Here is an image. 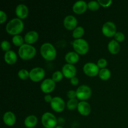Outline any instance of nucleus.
Listing matches in <instances>:
<instances>
[{
	"instance_id": "1",
	"label": "nucleus",
	"mask_w": 128,
	"mask_h": 128,
	"mask_svg": "<svg viewBox=\"0 0 128 128\" xmlns=\"http://www.w3.org/2000/svg\"><path fill=\"white\" fill-rule=\"evenodd\" d=\"M24 24L22 20L14 18H12L6 24V31L10 35L14 36L19 35L22 32Z\"/></svg>"
},
{
	"instance_id": "2",
	"label": "nucleus",
	"mask_w": 128,
	"mask_h": 128,
	"mask_svg": "<svg viewBox=\"0 0 128 128\" xmlns=\"http://www.w3.org/2000/svg\"><path fill=\"white\" fill-rule=\"evenodd\" d=\"M40 53L45 60L52 61L56 59L57 51L52 44L50 42H44L40 47Z\"/></svg>"
},
{
	"instance_id": "3",
	"label": "nucleus",
	"mask_w": 128,
	"mask_h": 128,
	"mask_svg": "<svg viewBox=\"0 0 128 128\" xmlns=\"http://www.w3.org/2000/svg\"><path fill=\"white\" fill-rule=\"evenodd\" d=\"M18 56L24 61H28L33 58L36 54V49L32 45L24 43L19 48L18 51Z\"/></svg>"
},
{
	"instance_id": "4",
	"label": "nucleus",
	"mask_w": 128,
	"mask_h": 128,
	"mask_svg": "<svg viewBox=\"0 0 128 128\" xmlns=\"http://www.w3.org/2000/svg\"><path fill=\"white\" fill-rule=\"evenodd\" d=\"M74 51L77 52L79 55H85L90 50V45L88 42L84 39L74 40L72 42Z\"/></svg>"
},
{
	"instance_id": "5",
	"label": "nucleus",
	"mask_w": 128,
	"mask_h": 128,
	"mask_svg": "<svg viewBox=\"0 0 128 128\" xmlns=\"http://www.w3.org/2000/svg\"><path fill=\"white\" fill-rule=\"evenodd\" d=\"M58 119L54 114L46 112L41 116V124L45 128H54L58 126Z\"/></svg>"
},
{
	"instance_id": "6",
	"label": "nucleus",
	"mask_w": 128,
	"mask_h": 128,
	"mask_svg": "<svg viewBox=\"0 0 128 128\" xmlns=\"http://www.w3.org/2000/svg\"><path fill=\"white\" fill-rule=\"evenodd\" d=\"M76 91V98L80 101H86L89 100L92 95L91 88L88 85H81L78 88Z\"/></svg>"
},
{
	"instance_id": "7",
	"label": "nucleus",
	"mask_w": 128,
	"mask_h": 128,
	"mask_svg": "<svg viewBox=\"0 0 128 128\" xmlns=\"http://www.w3.org/2000/svg\"><path fill=\"white\" fill-rule=\"evenodd\" d=\"M46 75L45 70L41 67H35L30 71V80L34 82H38L43 81Z\"/></svg>"
},
{
	"instance_id": "8",
	"label": "nucleus",
	"mask_w": 128,
	"mask_h": 128,
	"mask_svg": "<svg viewBox=\"0 0 128 128\" xmlns=\"http://www.w3.org/2000/svg\"><path fill=\"white\" fill-rule=\"evenodd\" d=\"M100 70V69L97 64L92 62H87L82 67V71L87 76L91 78L98 76Z\"/></svg>"
},
{
	"instance_id": "9",
	"label": "nucleus",
	"mask_w": 128,
	"mask_h": 128,
	"mask_svg": "<svg viewBox=\"0 0 128 128\" xmlns=\"http://www.w3.org/2000/svg\"><path fill=\"white\" fill-rule=\"evenodd\" d=\"M101 31L102 34L107 38L114 37L115 34L117 32L116 24L112 21H107L104 23Z\"/></svg>"
},
{
	"instance_id": "10",
	"label": "nucleus",
	"mask_w": 128,
	"mask_h": 128,
	"mask_svg": "<svg viewBox=\"0 0 128 128\" xmlns=\"http://www.w3.org/2000/svg\"><path fill=\"white\" fill-rule=\"evenodd\" d=\"M51 109L56 112H62L66 106L64 100L60 96L53 97L52 101L50 103Z\"/></svg>"
},
{
	"instance_id": "11",
	"label": "nucleus",
	"mask_w": 128,
	"mask_h": 128,
	"mask_svg": "<svg viewBox=\"0 0 128 128\" xmlns=\"http://www.w3.org/2000/svg\"><path fill=\"white\" fill-rule=\"evenodd\" d=\"M56 88V82L51 78L44 79L41 82L40 89L41 91L46 94L52 92Z\"/></svg>"
},
{
	"instance_id": "12",
	"label": "nucleus",
	"mask_w": 128,
	"mask_h": 128,
	"mask_svg": "<svg viewBox=\"0 0 128 128\" xmlns=\"http://www.w3.org/2000/svg\"><path fill=\"white\" fill-rule=\"evenodd\" d=\"M78 20L73 15H68L63 20V26L68 31H73L78 27Z\"/></svg>"
},
{
	"instance_id": "13",
	"label": "nucleus",
	"mask_w": 128,
	"mask_h": 128,
	"mask_svg": "<svg viewBox=\"0 0 128 128\" xmlns=\"http://www.w3.org/2000/svg\"><path fill=\"white\" fill-rule=\"evenodd\" d=\"M64 77L68 79H71L72 78L75 77L77 73V69L74 65L71 64L66 63L63 65L61 69Z\"/></svg>"
},
{
	"instance_id": "14",
	"label": "nucleus",
	"mask_w": 128,
	"mask_h": 128,
	"mask_svg": "<svg viewBox=\"0 0 128 128\" xmlns=\"http://www.w3.org/2000/svg\"><path fill=\"white\" fill-rule=\"evenodd\" d=\"M72 11L76 14H82L84 13L88 8V3L82 0H80L74 3L72 5Z\"/></svg>"
},
{
	"instance_id": "15",
	"label": "nucleus",
	"mask_w": 128,
	"mask_h": 128,
	"mask_svg": "<svg viewBox=\"0 0 128 128\" xmlns=\"http://www.w3.org/2000/svg\"><path fill=\"white\" fill-rule=\"evenodd\" d=\"M15 14L18 18L24 20L29 14V9L24 4H19L15 8Z\"/></svg>"
},
{
	"instance_id": "16",
	"label": "nucleus",
	"mask_w": 128,
	"mask_h": 128,
	"mask_svg": "<svg viewBox=\"0 0 128 128\" xmlns=\"http://www.w3.org/2000/svg\"><path fill=\"white\" fill-rule=\"evenodd\" d=\"M77 110L79 113L83 116H88L91 112V104L86 101H80Z\"/></svg>"
},
{
	"instance_id": "17",
	"label": "nucleus",
	"mask_w": 128,
	"mask_h": 128,
	"mask_svg": "<svg viewBox=\"0 0 128 128\" xmlns=\"http://www.w3.org/2000/svg\"><path fill=\"white\" fill-rule=\"evenodd\" d=\"M2 121L7 126H13L16 122V115L11 111H7L3 114Z\"/></svg>"
},
{
	"instance_id": "18",
	"label": "nucleus",
	"mask_w": 128,
	"mask_h": 128,
	"mask_svg": "<svg viewBox=\"0 0 128 128\" xmlns=\"http://www.w3.org/2000/svg\"><path fill=\"white\" fill-rule=\"evenodd\" d=\"M24 39L25 43L32 45V44L38 41L39 39V34L37 31L31 30V31H28L25 34Z\"/></svg>"
},
{
	"instance_id": "19",
	"label": "nucleus",
	"mask_w": 128,
	"mask_h": 128,
	"mask_svg": "<svg viewBox=\"0 0 128 128\" xmlns=\"http://www.w3.org/2000/svg\"><path fill=\"white\" fill-rule=\"evenodd\" d=\"M4 60L8 64H14L17 62L18 60L17 54L12 50H10L8 52H6L4 55Z\"/></svg>"
},
{
	"instance_id": "20",
	"label": "nucleus",
	"mask_w": 128,
	"mask_h": 128,
	"mask_svg": "<svg viewBox=\"0 0 128 128\" xmlns=\"http://www.w3.org/2000/svg\"><path fill=\"white\" fill-rule=\"evenodd\" d=\"M65 61L66 63L75 64L80 61V55L75 51H70L65 55Z\"/></svg>"
},
{
	"instance_id": "21",
	"label": "nucleus",
	"mask_w": 128,
	"mask_h": 128,
	"mask_svg": "<svg viewBox=\"0 0 128 128\" xmlns=\"http://www.w3.org/2000/svg\"><path fill=\"white\" fill-rule=\"evenodd\" d=\"M121 50L120 42L116 41L115 40H112L108 42V50L112 54H117L120 52Z\"/></svg>"
},
{
	"instance_id": "22",
	"label": "nucleus",
	"mask_w": 128,
	"mask_h": 128,
	"mask_svg": "<svg viewBox=\"0 0 128 128\" xmlns=\"http://www.w3.org/2000/svg\"><path fill=\"white\" fill-rule=\"evenodd\" d=\"M38 120L35 115L31 114L28 116L24 121V124L25 127L27 128H35L37 125Z\"/></svg>"
},
{
	"instance_id": "23",
	"label": "nucleus",
	"mask_w": 128,
	"mask_h": 128,
	"mask_svg": "<svg viewBox=\"0 0 128 128\" xmlns=\"http://www.w3.org/2000/svg\"><path fill=\"white\" fill-rule=\"evenodd\" d=\"M85 33V30L82 26H78L72 31V36L74 40L82 38Z\"/></svg>"
},
{
	"instance_id": "24",
	"label": "nucleus",
	"mask_w": 128,
	"mask_h": 128,
	"mask_svg": "<svg viewBox=\"0 0 128 128\" xmlns=\"http://www.w3.org/2000/svg\"><path fill=\"white\" fill-rule=\"evenodd\" d=\"M98 76L101 80L102 81H107L111 78V72L108 68H103L101 69L99 72Z\"/></svg>"
},
{
	"instance_id": "25",
	"label": "nucleus",
	"mask_w": 128,
	"mask_h": 128,
	"mask_svg": "<svg viewBox=\"0 0 128 128\" xmlns=\"http://www.w3.org/2000/svg\"><path fill=\"white\" fill-rule=\"evenodd\" d=\"M12 42L14 46L20 48L24 44V39L21 35H16L12 36Z\"/></svg>"
},
{
	"instance_id": "26",
	"label": "nucleus",
	"mask_w": 128,
	"mask_h": 128,
	"mask_svg": "<svg viewBox=\"0 0 128 128\" xmlns=\"http://www.w3.org/2000/svg\"><path fill=\"white\" fill-rule=\"evenodd\" d=\"M79 101L77 98L72 99V100H69L66 103V108L68 110L70 111H73V110L77 109L78 106Z\"/></svg>"
},
{
	"instance_id": "27",
	"label": "nucleus",
	"mask_w": 128,
	"mask_h": 128,
	"mask_svg": "<svg viewBox=\"0 0 128 128\" xmlns=\"http://www.w3.org/2000/svg\"><path fill=\"white\" fill-rule=\"evenodd\" d=\"M100 4L98 1H91L88 2V8L91 11H96L99 10Z\"/></svg>"
},
{
	"instance_id": "28",
	"label": "nucleus",
	"mask_w": 128,
	"mask_h": 128,
	"mask_svg": "<svg viewBox=\"0 0 128 128\" xmlns=\"http://www.w3.org/2000/svg\"><path fill=\"white\" fill-rule=\"evenodd\" d=\"M18 76L21 80H26L30 78V71L26 69H21L18 72Z\"/></svg>"
},
{
	"instance_id": "29",
	"label": "nucleus",
	"mask_w": 128,
	"mask_h": 128,
	"mask_svg": "<svg viewBox=\"0 0 128 128\" xmlns=\"http://www.w3.org/2000/svg\"><path fill=\"white\" fill-rule=\"evenodd\" d=\"M64 78V75L61 71H56L52 73V79L55 82H60Z\"/></svg>"
},
{
	"instance_id": "30",
	"label": "nucleus",
	"mask_w": 128,
	"mask_h": 128,
	"mask_svg": "<svg viewBox=\"0 0 128 128\" xmlns=\"http://www.w3.org/2000/svg\"><path fill=\"white\" fill-rule=\"evenodd\" d=\"M1 47L2 51L6 52L11 50L10 49H11V45L10 41H8V40H3L1 43Z\"/></svg>"
},
{
	"instance_id": "31",
	"label": "nucleus",
	"mask_w": 128,
	"mask_h": 128,
	"mask_svg": "<svg viewBox=\"0 0 128 128\" xmlns=\"http://www.w3.org/2000/svg\"><path fill=\"white\" fill-rule=\"evenodd\" d=\"M114 38V40L118 42H123L125 40V38H126L124 34L122 32H120V31H117V32L115 34Z\"/></svg>"
},
{
	"instance_id": "32",
	"label": "nucleus",
	"mask_w": 128,
	"mask_h": 128,
	"mask_svg": "<svg viewBox=\"0 0 128 128\" xmlns=\"http://www.w3.org/2000/svg\"><path fill=\"white\" fill-rule=\"evenodd\" d=\"M97 65L100 69L106 68V66H108V61L105 58H100L99 59L97 62Z\"/></svg>"
},
{
	"instance_id": "33",
	"label": "nucleus",
	"mask_w": 128,
	"mask_h": 128,
	"mask_svg": "<svg viewBox=\"0 0 128 128\" xmlns=\"http://www.w3.org/2000/svg\"><path fill=\"white\" fill-rule=\"evenodd\" d=\"M100 6L102 8H108L112 4V0H98Z\"/></svg>"
},
{
	"instance_id": "34",
	"label": "nucleus",
	"mask_w": 128,
	"mask_h": 128,
	"mask_svg": "<svg viewBox=\"0 0 128 128\" xmlns=\"http://www.w3.org/2000/svg\"><path fill=\"white\" fill-rule=\"evenodd\" d=\"M7 19V14H6L4 11H2V10H1V11H0V23L3 24L4 22H6Z\"/></svg>"
},
{
	"instance_id": "35",
	"label": "nucleus",
	"mask_w": 128,
	"mask_h": 128,
	"mask_svg": "<svg viewBox=\"0 0 128 128\" xmlns=\"http://www.w3.org/2000/svg\"><path fill=\"white\" fill-rule=\"evenodd\" d=\"M67 97L69 100H72V99L76 98V91L74 90H69L67 92Z\"/></svg>"
},
{
	"instance_id": "36",
	"label": "nucleus",
	"mask_w": 128,
	"mask_h": 128,
	"mask_svg": "<svg viewBox=\"0 0 128 128\" xmlns=\"http://www.w3.org/2000/svg\"><path fill=\"white\" fill-rule=\"evenodd\" d=\"M70 82H71V84L72 86H78L79 84V82H80V81H79V79L78 78H77L76 76L75 77L72 78L71 79H70Z\"/></svg>"
},
{
	"instance_id": "37",
	"label": "nucleus",
	"mask_w": 128,
	"mask_h": 128,
	"mask_svg": "<svg viewBox=\"0 0 128 128\" xmlns=\"http://www.w3.org/2000/svg\"><path fill=\"white\" fill-rule=\"evenodd\" d=\"M52 99H53V97H52V96L50 95V94H46L44 96V100L45 102H48V103H51Z\"/></svg>"
},
{
	"instance_id": "38",
	"label": "nucleus",
	"mask_w": 128,
	"mask_h": 128,
	"mask_svg": "<svg viewBox=\"0 0 128 128\" xmlns=\"http://www.w3.org/2000/svg\"><path fill=\"white\" fill-rule=\"evenodd\" d=\"M54 128H64L62 126H61V125H58V126H56Z\"/></svg>"
}]
</instances>
